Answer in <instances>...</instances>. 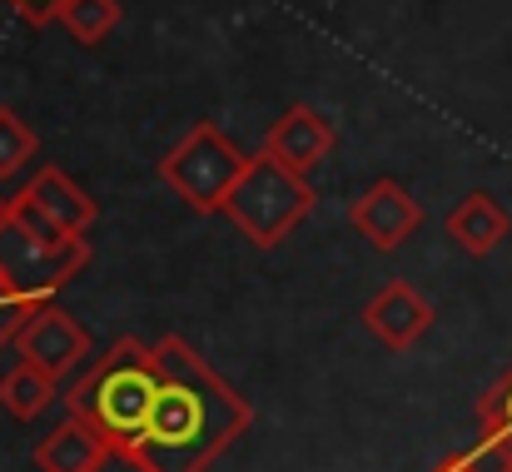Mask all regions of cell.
<instances>
[{
	"label": "cell",
	"mask_w": 512,
	"mask_h": 472,
	"mask_svg": "<svg viewBox=\"0 0 512 472\" xmlns=\"http://www.w3.org/2000/svg\"><path fill=\"white\" fill-rule=\"evenodd\" d=\"M155 358H160V398L140 438V453L155 472H204L229 453L234 438L249 433L254 408L179 333L155 343Z\"/></svg>",
	"instance_id": "6da1fadb"
},
{
	"label": "cell",
	"mask_w": 512,
	"mask_h": 472,
	"mask_svg": "<svg viewBox=\"0 0 512 472\" xmlns=\"http://www.w3.org/2000/svg\"><path fill=\"white\" fill-rule=\"evenodd\" d=\"M160 398V358L155 343L140 338H115L105 358L90 363L85 378L70 388V413L85 418L110 448H140L150 413Z\"/></svg>",
	"instance_id": "7a4b0ae2"
},
{
	"label": "cell",
	"mask_w": 512,
	"mask_h": 472,
	"mask_svg": "<svg viewBox=\"0 0 512 472\" xmlns=\"http://www.w3.org/2000/svg\"><path fill=\"white\" fill-rule=\"evenodd\" d=\"M90 264V239L65 234L50 214H40L25 194H15L0 214V279L30 299V304H55L60 289Z\"/></svg>",
	"instance_id": "3957f363"
},
{
	"label": "cell",
	"mask_w": 512,
	"mask_h": 472,
	"mask_svg": "<svg viewBox=\"0 0 512 472\" xmlns=\"http://www.w3.org/2000/svg\"><path fill=\"white\" fill-rule=\"evenodd\" d=\"M319 194L309 184V174H294L289 164L274 155H249L239 184L224 199V219L254 244V249H274L284 244L309 214H314Z\"/></svg>",
	"instance_id": "277c9868"
},
{
	"label": "cell",
	"mask_w": 512,
	"mask_h": 472,
	"mask_svg": "<svg viewBox=\"0 0 512 472\" xmlns=\"http://www.w3.org/2000/svg\"><path fill=\"white\" fill-rule=\"evenodd\" d=\"M249 155L209 120L189 125L170 145V155L160 159V184L174 199H184L194 214H224L229 189L239 184Z\"/></svg>",
	"instance_id": "5b68a950"
},
{
	"label": "cell",
	"mask_w": 512,
	"mask_h": 472,
	"mask_svg": "<svg viewBox=\"0 0 512 472\" xmlns=\"http://www.w3.org/2000/svg\"><path fill=\"white\" fill-rule=\"evenodd\" d=\"M348 229L378 249V254H393L403 249L418 229H423V199H413L398 179H373L353 204H348Z\"/></svg>",
	"instance_id": "8992f818"
},
{
	"label": "cell",
	"mask_w": 512,
	"mask_h": 472,
	"mask_svg": "<svg viewBox=\"0 0 512 472\" xmlns=\"http://www.w3.org/2000/svg\"><path fill=\"white\" fill-rule=\"evenodd\" d=\"M15 353L35 368H45L55 383L70 378L85 358H90V333L55 304H40L35 314L25 318V328L15 333Z\"/></svg>",
	"instance_id": "52a82bcc"
},
{
	"label": "cell",
	"mask_w": 512,
	"mask_h": 472,
	"mask_svg": "<svg viewBox=\"0 0 512 472\" xmlns=\"http://www.w3.org/2000/svg\"><path fill=\"white\" fill-rule=\"evenodd\" d=\"M363 328H368L383 348L403 353V348H413V343L433 328V304H428L413 284L388 279V284L363 304Z\"/></svg>",
	"instance_id": "ba28073f"
},
{
	"label": "cell",
	"mask_w": 512,
	"mask_h": 472,
	"mask_svg": "<svg viewBox=\"0 0 512 472\" xmlns=\"http://www.w3.org/2000/svg\"><path fill=\"white\" fill-rule=\"evenodd\" d=\"M334 145H339V135L314 105H289L264 135V155L289 164L294 174H314L324 159L334 155Z\"/></svg>",
	"instance_id": "9c48e42d"
},
{
	"label": "cell",
	"mask_w": 512,
	"mask_h": 472,
	"mask_svg": "<svg viewBox=\"0 0 512 472\" xmlns=\"http://www.w3.org/2000/svg\"><path fill=\"white\" fill-rule=\"evenodd\" d=\"M20 194H25L40 214H50L65 234H75V239H85V234H90V224L100 219V204H95V199H90V194H85L65 169H55V164L35 169V174H30V184H25Z\"/></svg>",
	"instance_id": "30bf717a"
},
{
	"label": "cell",
	"mask_w": 512,
	"mask_h": 472,
	"mask_svg": "<svg viewBox=\"0 0 512 472\" xmlns=\"http://www.w3.org/2000/svg\"><path fill=\"white\" fill-rule=\"evenodd\" d=\"M508 234H512L508 209H503L488 189L463 194V199H458V209L448 214V239H453L463 254H473V259H488Z\"/></svg>",
	"instance_id": "8fae6325"
},
{
	"label": "cell",
	"mask_w": 512,
	"mask_h": 472,
	"mask_svg": "<svg viewBox=\"0 0 512 472\" xmlns=\"http://www.w3.org/2000/svg\"><path fill=\"white\" fill-rule=\"evenodd\" d=\"M105 438L85 423V418H65L50 438L35 443V468L40 472H95V463L105 458Z\"/></svg>",
	"instance_id": "7c38bea8"
},
{
	"label": "cell",
	"mask_w": 512,
	"mask_h": 472,
	"mask_svg": "<svg viewBox=\"0 0 512 472\" xmlns=\"http://www.w3.org/2000/svg\"><path fill=\"white\" fill-rule=\"evenodd\" d=\"M50 398H55V378H50L45 368L25 363V358H20V363L0 378V408H5L15 423L40 418V413L50 408Z\"/></svg>",
	"instance_id": "4fadbf2b"
},
{
	"label": "cell",
	"mask_w": 512,
	"mask_h": 472,
	"mask_svg": "<svg viewBox=\"0 0 512 472\" xmlns=\"http://www.w3.org/2000/svg\"><path fill=\"white\" fill-rule=\"evenodd\" d=\"M120 0H70L60 10V30L75 40V45H100L115 25H120Z\"/></svg>",
	"instance_id": "5bb4252c"
},
{
	"label": "cell",
	"mask_w": 512,
	"mask_h": 472,
	"mask_svg": "<svg viewBox=\"0 0 512 472\" xmlns=\"http://www.w3.org/2000/svg\"><path fill=\"white\" fill-rule=\"evenodd\" d=\"M478 428H483V448L493 453H512V363L508 373L478 398Z\"/></svg>",
	"instance_id": "9a60e30c"
},
{
	"label": "cell",
	"mask_w": 512,
	"mask_h": 472,
	"mask_svg": "<svg viewBox=\"0 0 512 472\" xmlns=\"http://www.w3.org/2000/svg\"><path fill=\"white\" fill-rule=\"evenodd\" d=\"M35 155H40V135L10 105H0V179H15Z\"/></svg>",
	"instance_id": "2e32d148"
},
{
	"label": "cell",
	"mask_w": 512,
	"mask_h": 472,
	"mask_svg": "<svg viewBox=\"0 0 512 472\" xmlns=\"http://www.w3.org/2000/svg\"><path fill=\"white\" fill-rule=\"evenodd\" d=\"M35 309H40V304L20 299V294H15V289L0 279V348H5V343H15V333L25 328V318L35 314Z\"/></svg>",
	"instance_id": "e0dca14e"
},
{
	"label": "cell",
	"mask_w": 512,
	"mask_h": 472,
	"mask_svg": "<svg viewBox=\"0 0 512 472\" xmlns=\"http://www.w3.org/2000/svg\"><path fill=\"white\" fill-rule=\"evenodd\" d=\"M25 25H35V30H45V25H60V10L70 5V0H5Z\"/></svg>",
	"instance_id": "ac0fdd59"
},
{
	"label": "cell",
	"mask_w": 512,
	"mask_h": 472,
	"mask_svg": "<svg viewBox=\"0 0 512 472\" xmlns=\"http://www.w3.org/2000/svg\"><path fill=\"white\" fill-rule=\"evenodd\" d=\"M95 472H155L145 463L140 448H105V458L95 463Z\"/></svg>",
	"instance_id": "d6986e66"
},
{
	"label": "cell",
	"mask_w": 512,
	"mask_h": 472,
	"mask_svg": "<svg viewBox=\"0 0 512 472\" xmlns=\"http://www.w3.org/2000/svg\"><path fill=\"white\" fill-rule=\"evenodd\" d=\"M473 458H478V468L483 472H512V453H493V448H473Z\"/></svg>",
	"instance_id": "ffe728a7"
},
{
	"label": "cell",
	"mask_w": 512,
	"mask_h": 472,
	"mask_svg": "<svg viewBox=\"0 0 512 472\" xmlns=\"http://www.w3.org/2000/svg\"><path fill=\"white\" fill-rule=\"evenodd\" d=\"M433 472H483V468H478V458H473V453H453V458H443Z\"/></svg>",
	"instance_id": "44dd1931"
},
{
	"label": "cell",
	"mask_w": 512,
	"mask_h": 472,
	"mask_svg": "<svg viewBox=\"0 0 512 472\" xmlns=\"http://www.w3.org/2000/svg\"><path fill=\"white\" fill-rule=\"evenodd\" d=\"M5 204H10V199H0V214H5Z\"/></svg>",
	"instance_id": "7402d4cb"
}]
</instances>
